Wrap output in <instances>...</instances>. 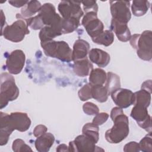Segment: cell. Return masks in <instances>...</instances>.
Listing matches in <instances>:
<instances>
[{"label": "cell", "mask_w": 152, "mask_h": 152, "mask_svg": "<svg viewBox=\"0 0 152 152\" xmlns=\"http://www.w3.org/2000/svg\"><path fill=\"white\" fill-rule=\"evenodd\" d=\"M0 145L7 144L11 134L14 130L25 132L31 125V120L26 113L12 112L10 115L0 112Z\"/></svg>", "instance_id": "6da1fadb"}, {"label": "cell", "mask_w": 152, "mask_h": 152, "mask_svg": "<svg viewBox=\"0 0 152 152\" xmlns=\"http://www.w3.org/2000/svg\"><path fill=\"white\" fill-rule=\"evenodd\" d=\"M110 118L114 124L105 132V138L110 143L118 144L122 141L129 134V121L122 109L113 107L110 112Z\"/></svg>", "instance_id": "7a4b0ae2"}, {"label": "cell", "mask_w": 152, "mask_h": 152, "mask_svg": "<svg viewBox=\"0 0 152 152\" xmlns=\"http://www.w3.org/2000/svg\"><path fill=\"white\" fill-rule=\"evenodd\" d=\"M130 45L136 49L138 57L147 61L152 58L151 43L152 32L151 30H145L141 34H135L131 36Z\"/></svg>", "instance_id": "3957f363"}, {"label": "cell", "mask_w": 152, "mask_h": 152, "mask_svg": "<svg viewBox=\"0 0 152 152\" xmlns=\"http://www.w3.org/2000/svg\"><path fill=\"white\" fill-rule=\"evenodd\" d=\"M40 45L46 56L63 62H69L72 61V50L66 42L52 40L41 42Z\"/></svg>", "instance_id": "277c9868"}, {"label": "cell", "mask_w": 152, "mask_h": 152, "mask_svg": "<svg viewBox=\"0 0 152 152\" xmlns=\"http://www.w3.org/2000/svg\"><path fill=\"white\" fill-rule=\"evenodd\" d=\"M0 108L7 106L9 102L15 100L19 95V89L13 76L7 72L1 74Z\"/></svg>", "instance_id": "5b68a950"}, {"label": "cell", "mask_w": 152, "mask_h": 152, "mask_svg": "<svg viewBox=\"0 0 152 152\" xmlns=\"http://www.w3.org/2000/svg\"><path fill=\"white\" fill-rule=\"evenodd\" d=\"M11 25H7L1 31V36L11 42L17 43L22 41L25 36L30 33L28 25L22 18H18Z\"/></svg>", "instance_id": "8992f818"}, {"label": "cell", "mask_w": 152, "mask_h": 152, "mask_svg": "<svg viewBox=\"0 0 152 152\" xmlns=\"http://www.w3.org/2000/svg\"><path fill=\"white\" fill-rule=\"evenodd\" d=\"M109 3L112 18L127 24L131 18L129 10L130 2L126 1H110Z\"/></svg>", "instance_id": "52a82bcc"}, {"label": "cell", "mask_w": 152, "mask_h": 152, "mask_svg": "<svg viewBox=\"0 0 152 152\" xmlns=\"http://www.w3.org/2000/svg\"><path fill=\"white\" fill-rule=\"evenodd\" d=\"M81 2L74 1H62L58 5V11L64 19H75L80 20L84 12L81 10Z\"/></svg>", "instance_id": "ba28073f"}, {"label": "cell", "mask_w": 152, "mask_h": 152, "mask_svg": "<svg viewBox=\"0 0 152 152\" xmlns=\"http://www.w3.org/2000/svg\"><path fill=\"white\" fill-rule=\"evenodd\" d=\"M69 151L92 152L104 151L96 145V143L89 137L83 134L77 136L74 141H70L68 146Z\"/></svg>", "instance_id": "9c48e42d"}, {"label": "cell", "mask_w": 152, "mask_h": 152, "mask_svg": "<svg viewBox=\"0 0 152 152\" xmlns=\"http://www.w3.org/2000/svg\"><path fill=\"white\" fill-rule=\"evenodd\" d=\"M81 24L91 39L101 33L104 28L103 23L97 18V12H95L86 13L82 20Z\"/></svg>", "instance_id": "30bf717a"}, {"label": "cell", "mask_w": 152, "mask_h": 152, "mask_svg": "<svg viewBox=\"0 0 152 152\" xmlns=\"http://www.w3.org/2000/svg\"><path fill=\"white\" fill-rule=\"evenodd\" d=\"M26 56L23 50L17 49L13 50L8 55L6 60V67L11 74H18L22 71L25 64Z\"/></svg>", "instance_id": "8fae6325"}, {"label": "cell", "mask_w": 152, "mask_h": 152, "mask_svg": "<svg viewBox=\"0 0 152 152\" xmlns=\"http://www.w3.org/2000/svg\"><path fill=\"white\" fill-rule=\"evenodd\" d=\"M130 116L137 121L138 125L148 133L151 132V119L148 115L147 107L135 104L131 112Z\"/></svg>", "instance_id": "7c38bea8"}, {"label": "cell", "mask_w": 152, "mask_h": 152, "mask_svg": "<svg viewBox=\"0 0 152 152\" xmlns=\"http://www.w3.org/2000/svg\"><path fill=\"white\" fill-rule=\"evenodd\" d=\"M110 95L113 102L121 109L128 107L134 103V93L130 90L119 88L112 92Z\"/></svg>", "instance_id": "4fadbf2b"}, {"label": "cell", "mask_w": 152, "mask_h": 152, "mask_svg": "<svg viewBox=\"0 0 152 152\" xmlns=\"http://www.w3.org/2000/svg\"><path fill=\"white\" fill-rule=\"evenodd\" d=\"M110 29L115 33L119 40L123 42L129 40L131 34L127 24L112 18L110 23Z\"/></svg>", "instance_id": "5bb4252c"}, {"label": "cell", "mask_w": 152, "mask_h": 152, "mask_svg": "<svg viewBox=\"0 0 152 152\" xmlns=\"http://www.w3.org/2000/svg\"><path fill=\"white\" fill-rule=\"evenodd\" d=\"M88 57L91 62L102 68L106 66L110 60V57L108 53L97 48L91 49L89 50Z\"/></svg>", "instance_id": "9a60e30c"}, {"label": "cell", "mask_w": 152, "mask_h": 152, "mask_svg": "<svg viewBox=\"0 0 152 152\" xmlns=\"http://www.w3.org/2000/svg\"><path fill=\"white\" fill-rule=\"evenodd\" d=\"M89 49L90 45L87 41L83 39L77 40L73 45L72 61L74 62L87 58Z\"/></svg>", "instance_id": "2e32d148"}, {"label": "cell", "mask_w": 152, "mask_h": 152, "mask_svg": "<svg viewBox=\"0 0 152 152\" xmlns=\"http://www.w3.org/2000/svg\"><path fill=\"white\" fill-rule=\"evenodd\" d=\"M54 141V135L50 132H45L36 138L34 145L37 151L39 152H47L50 150Z\"/></svg>", "instance_id": "e0dca14e"}, {"label": "cell", "mask_w": 152, "mask_h": 152, "mask_svg": "<svg viewBox=\"0 0 152 152\" xmlns=\"http://www.w3.org/2000/svg\"><path fill=\"white\" fill-rule=\"evenodd\" d=\"M93 69V65L87 58L74 61L73 70L74 73L81 77H86Z\"/></svg>", "instance_id": "ac0fdd59"}, {"label": "cell", "mask_w": 152, "mask_h": 152, "mask_svg": "<svg viewBox=\"0 0 152 152\" xmlns=\"http://www.w3.org/2000/svg\"><path fill=\"white\" fill-rule=\"evenodd\" d=\"M107 74L100 68L92 69L90 73L89 83L92 86H103L106 81Z\"/></svg>", "instance_id": "d6986e66"}, {"label": "cell", "mask_w": 152, "mask_h": 152, "mask_svg": "<svg viewBox=\"0 0 152 152\" xmlns=\"http://www.w3.org/2000/svg\"><path fill=\"white\" fill-rule=\"evenodd\" d=\"M42 5L38 1H30L21 10V14L25 18H30L32 15L39 12Z\"/></svg>", "instance_id": "ffe728a7"}, {"label": "cell", "mask_w": 152, "mask_h": 152, "mask_svg": "<svg viewBox=\"0 0 152 152\" xmlns=\"http://www.w3.org/2000/svg\"><path fill=\"white\" fill-rule=\"evenodd\" d=\"M93 42L98 45H102L104 46L111 45L114 41V34L110 30H103L101 33L91 39Z\"/></svg>", "instance_id": "44dd1931"}, {"label": "cell", "mask_w": 152, "mask_h": 152, "mask_svg": "<svg viewBox=\"0 0 152 152\" xmlns=\"http://www.w3.org/2000/svg\"><path fill=\"white\" fill-rule=\"evenodd\" d=\"M150 8V2L148 1L135 0L132 1L131 10L134 15L141 17L146 14Z\"/></svg>", "instance_id": "7402d4cb"}, {"label": "cell", "mask_w": 152, "mask_h": 152, "mask_svg": "<svg viewBox=\"0 0 152 152\" xmlns=\"http://www.w3.org/2000/svg\"><path fill=\"white\" fill-rule=\"evenodd\" d=\"M134 100L133 104H138L148 107L151 102V93L148 91L141 89L140 91L134 93Z\"/></svg>", "instance_id": "603a6c76"}, {"label": "cell", "mask_w": 152, "mask_h": 152, "mask_svg": "<svg viewBox=\"0 0 152 152\" xmlns=\"http://www.w3.org/2000/svg\"><path fill=\"white\" fill-rule=\"evenodd\" d=\"M104 87L107 89L109 95H110L112 92L120 88L121 87L119 77L112 72H107L106 85Z\"/></svg>", "instance_id": "cb8c5ba5"}, {"label": "cell", "mask_w": 152, "mask_h": 152, "mask_svg": "<svg viewBox=\"0 0 152 152\" xmlns=\"http://www.w3.org/2000/svg\"><path fill=\"white\" fill-rule=\"evenodd\" d=\"M83 134L91 138L96 144L98 142L99 138V126L93 123L86 124L82 129Z\"/></svg>", "instance_id": "d4e9b609"}, {"label": "cell", "mask_w": 152, "mask_h": 152, "mask_svg": "<svg viewBox=\"0 0 152 152\" xmlns=\"http://www.w3.org/2000/svg\"><path fill=\"white\" fill-rule=\"evenodd\" d=\"M61 35V33L50 26H45L40 31L39 37L41 42L53 40L55 37Z\"/></svg>", "instance_id": "484cf974"}, {"label": "cell", "mask_w": 152, "mask_h": 152, "mask_svg": "<svg viewBox=\"0 0 152 152\" xmlns=\"http://www.w3.org/2000/svg\"><path fill=\"white\" fill-rule=\"evenodd\" d=\"M91 95L92 98L100 103L106 102L109 96L107 89L103 86H92Z\"/></svg>", "instance_id": "4316f807"}, {"label": "cell", "mask_w": 152, "mask_h": 152, "mask_svg": "<svg viewBox=\"0 0 152 152\" xmlns=\"http://www.w3.org/2000/svg\"><path fill=\"white\" fill-rule=\"evenodd\" d=\"M80 25V20L75 19H64L62 20V30L63 34H68L75 31Z\"/></svg>", "instance_id": "83f0119b"}, {"label": "cell", "mask_w": 152, "mask_h": 152, "mask_svg": "<svg viewBox=\"0 0 152 152\" xmlns=\"http://www.w3.org/2000/svg\"><path fill=\"white\" fill-rule=\"evenodd\" d=\"M92 85L87 83L84 85L78 91V95L81 101H86L92 98L91 95Z\"/></svg>", "instance_id": "f1b7e54d"}, {"label": "cell", "mask_w": 152, "mask_h": 152, "mask_svg": "<svg viewBox=\"0 0 152 152\" xmlns=\"http://www.w3.org/2000/svg\"><path fill=\"white\" fill-rule=\"evenodd\" d=\"M140 149L144 152L152 151V139L151 133H148L138 143Z\"/></svg>", "instance_id": "f546056e"}, {"label": "cell", "mask_w": 152, "mask_h": 152, "mask_svg": "<svg viewBox=\"0 0 152 152\" xmlns=\"http://www.w3.org/2000/svg\"><path fill=\"white\" fill-rule=\"evenodd\" d=\"M12 148L14 151H31L32 150L30 147L27 145L25 142L21 139H16L13 141L12 145Z\"/></svg>", "instance_id": "4dcf8cb0"}, {"label": "cell", "mask_w": 152, "mask_h": 152, "mask_svg": "<svg viewBox=\"0 0 152 152\" xmlns=\"http://www.w3.org/2000/svg\"><path fill=\"white\" fill-rule=\"evenodd\" d=\"M84 112L88 115H96L99 112L97 105L91 102H86L83 106Z\"/></svg>", "instance_id": "1f68e13d"}, {"label": "cell", "mask_w": 152, "mask_h": 152, "mask_svg": "<svg viewBox=\"0 0 152 152\" xmlns=\"http://www.w3.org/2000/svg\"><path fill=\"white\" fill-rule=\"evenodd\" d=\"M83 10L86 13L89 12H97L98 5L96 1H82Z\"/></svg>", "instance_id": "d6a6232c"}, {"label": "cell", "mask_w": 152, "mask_h": 152, "mask_svg": "<svg viewBox=\"0 0 152 152\" xmlns=\"http://www.w3.org/2000/svg\"><path fill=\"white\" fill-rule=\"evenodd\" d=\"M109 118V115L106 112L98 113L93 119L92 123L97 126L101 125L106 122Z\"/></svg>", "instance_id": "836d02e7"}, {"label": "cell", "mask_w": 152, "mask_h": 152, "mask_svg": "<svg viewBox=\"0 0 152 152\" xmlns=\"http://www.w3.org/2000/svg\"><path fill=\"white\" fill-rule=\"evenodd\" d=\"M140 151L138 143L135 141H131L125 144L124 147L125 152H138Z\"/></svg>", "instance_id": "e575fe53"}, {"label": "cell", "mask_w": 152, "mask_h": 152, "mask_svg": "<svg viewBox=\"0 0 152 152\" xmlns=\"http://www.w3.org/2000/svg\"><path fill=\"white\" fill-rule=\"evenodd\" d=\"M48 128L46 126L43 125H38L34 128L33 130V135L34 137H38L43 134L44 133L46 132Z\"/></svg>", "instance_id": "d590c367"}, {"label": "cell", "mask_w": 152, "mask_h": 152, "mask_svg": "<svg viewBox=\"0 0 152 152\" xmlns=\"http://www.w3.org/2000/svg\"><path fill=\"white\" fill-rule=\"evenodd\" d=\"M28 1H9L8 2L13 7L20 8L24 7L28 3Z\"/></svg>", "instance_id": "8d00e7d4"}, {"label": "cell", "mask_w": 152, "mask_h": 152, "mask_svg": "<svg viewBox=\"0 0 152 152\" xmlns=\"http://www.w3.org/2000/svg\"><path fill=\"white\" fill-rule=\"evenodd\" d=\"M141 89L145 90L151 93V80H147L144 81L141 86Z\"/></svg>", "instance_id": "74e56055"}, {"label": "cell", "mask_w": 152, "mask_h": 152, "mask_svg": "<svg viewBox=\"0 0 152 152\" xmlns=\"http://www.w3.org/2000/svg\"><path fill=\"white\" fill-rule=\"evenodd\" d=\"M56 151H69L68 147L65 144L59 145L56 148Z\"/></svg>", "instance_id": "f35d334b"}, {"label": "cell", "mask_w": 152, "mask_h": 152, "mask_svg": "<svg viewBox=\"0 0 152 152\" xmlns=\"http://www.w3.org/2000/svg\"><path fill=\"white\" fill-rule=\"evenodd\" d=\"M1 31H2L4 28V24H5V17L4 15L2 10H1Z\"/></svg>", "instance_id": "ab89813d"}]
</instances>
